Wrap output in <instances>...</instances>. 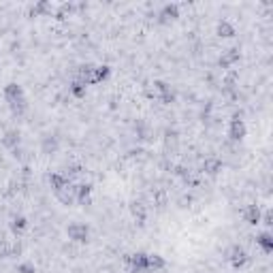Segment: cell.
Wrapping results in <instances>:
<instances>
[{
    "instance_id": "277c9868",
    "label": "cell",
    "mask_w": 273,
    "mask_h": 273,
    "mask_svg": "<svg viewBox=\"0 0 273 273\" xmlns=\"http://www.w3.org/2000/svg\"><path fill=\"white\" fill-rule=\"evenodd\" d=\"M245 136H248V126H245V122L241 120L239 115H235L233 120L229 122V139L233 143H239L243 141Z\"/></svg>"
},
{
    "instance_id": "44dd1931",
    "label": "cell",
    "mask_w": 273,
    "mask_h": 273,
    "mask_svg": "<svg viewBox=\"0 0 273 273\" xmlns=\"http://www.w3.org/2000/svg\"><path fill=\"white\" fill-rule=\"evenodd\" d=\"M94 66H96V64H81V66L77 69V77H75V79L84 81L86 86H92V75H94Z\"/></svg>"
},
{
    "instance_id": "4fadbf2b",
    "label": "cell",
    "mask_w": 273,
    "mask_h": 273,
    "mask_svg": "<svg viewBox=\"0 0 273 273\" xmlns=\"http://www.w3.org/2000/svg\"><path fill=\"white\" fill-rule=\"evenodd\" d=\"M216 34L220 36V39H233V36L237 34V28H235L229 20H220L216 24Z\"/></svg>"
},
{
    "instance_id": "52a82bcc",
    "label": "cell",
    "mask_w": 273,
    "mask_h": 273,
    "mask_svg": "<svg viewBox=\"0 0 273 273\" xmlns=\"http://www.w3.org/2000/svg\"><path fill=\"white\" fill-rule=\"evenodd\" d=\"M179 5L175 3H169L165 7H160V11H158V22L160 24H171V22H175L177 17H179Z\"/></svg>"
},
{
    "instance_id": "cb8c5ba5",
    "label": "cell",
    "mask_w": 273,
    "mask_h": 273,
    "mask_svg": "<svg viewBox=\"0 0 273 273\" xmlns=\"http://www.w3.org/2000/svg\"><path fill=\"white\" fill-rule=\"evenodd\" d=\"M15 273H36V267H34V262L24 260V262H20V265L15 267Z\"/></svg>"
},
{
    "instance_id": "d6986e66",
    "label": "cell",
    "mask_w": 273,
    "mask_h": 273,
    "mask_svg": "<svg viewBox=\"0 0 273 273\" xmlns=\"http://www.w3.org/2000/svg\"><path fill=\"white\" fill-rule=\"evenodd\" d=\"M111 77V66L109 64H96L94 66V75H92V86L94 84H103Z\"/></svg>"
},
{
    "instance_id": "2e32d148",
    "label": "cell",
    "mask_w": 273,
    "mask_h": 273,
    "mask_svg": "<svg viewBox=\"0 0 273 273\" xmlns=\"http://www.w3.org/2000/svg\"><path fill=\"white\" fill-rule=\"evenodd\" d=\"M165 267H167L165 256H160V254H148V273H158Z\"/></svg>"
},
{
    "instance_id": "484cf974",
    "label": "cell",
    "mask_w": 273,
    "mask_h": 273,
    "mask_svg": "<svg viewBox=\"0 0 273 273\" xmlns=\"http://www.w3.org/2000/svg\"><path fill=\"white\" fill-rule=\"evenodd\" d=\"M260 224H265V226H271L273 224V216H271V212H265L260 216Z\"/></svg>"
},
{
    "instance_id": "ffe728a7",
    "label": "cell",
    "mask_w": 273,
    "mask_h": 273,
    "mask_svg": "<svg viewBox=\"0 0 273 273\" xmlns=\"http://www.w3.org/2000/svg\"><path fill=\"white\" fill-rule=\"evenodd\" d=\"M222 160L220 158H216V156H212V158H205V162H203V171L207 173V175H218V173L222 171Z\"/></svg>"
},
{
    "instance_id": "603a6c76",
    "label": "cell",
    "mask_w": 273,
    "mask_h": 273,
    "mask_svg": "<svg viewBox=\"0 0 273 273\" xmlns=\"http://www.w3.org/2000/svg\"><path fill=\"white\" fill-rule=\"evenodd\" d=\"M69 90H71V94L75 96V98H84V96H86V92H88V86L84 84V81L75 79V81H73V84L69 86Z\"/></svg>"
},
{
    "instance_id": "8992f818",
    "label": "cell",
    "mask_w": 273,
    "mask_h": 273,
    "mask_svg": "<svg viewBox=\"0 0 273 273\" xmlns=\"http://www.w3.org/2000/svg\"><path fill=\"white\" fill-rule=\"evenodd\" d=\"M130 273H148V252H132L126 258Z\"/></svg>"
},
{
    "instance_id": "3957f363",
    "label": "cell",
    "mask_w": 273,
    "mask_h": 273,
    "mask_svg": "<svg viewBox=\"0 0 273 273\" xmlns=\"http://www.w3.org/2000/svg\"><path fill=\"white\" fill-rule=\"evenodd\" d=\"M226 260H229V265L233 269H243L245 265L250 262V256H248V252H245L241 245H231L229 252H226Z\"/></svg>"
},
{
    "instance_id": "5bb4252c",
    "label": "cell",
    "mask_w": 273,
    "mask_h": 273,
    "mask_svg": "<svg viewBox=\"0 0 273 273\" xmlns=\"http://www.w3.org/2000/svg\"><path fill=\"white\" fill-rule=\"evenodd\" d=\"M69 184H71V179H69L66 173H51V175H49V186L53 190V194L60 192L62 188H66Z\"/></svg>"
},
{
    "instance_id": "6da1fadb",
    "label": "cell",
    "mask_w": 273,
    "mask_h": 273,
    "mask_svg": "<svg viewBox=\"0 0 273 273\" xmlns=\"http://www.w3.org/2000/svg\"><path fill=\"white\" fill-rule=\"evenodd\" d=\"M3 98L9 105V109H11L13 115H24L26 111H28V98H26V92H24V88L20 84H15V81L5 86Z\"/></svg>"
},
{
    "instance_id": "7c38bea8",
    "label": "cell",
    "mask_w": 273,
    "mask_h": 273,
    "mask_svg": "<svg viewBox=\"0 0 273 273\" xmlns=\"http://www.w3.org/2000/svg\"><path fill=\"white\" fill-rule=\"evenodd\" d=\"M60 150V141H58V136L56 134H45L41 136V152L43 154H56Z\"/></svg>"
},
{
    "instance_id": "7a4b0ae2",
    "label": "cell",
    "mask_w": 273,
    "mask_h": 273,
    "mask_svg": "<svg viewBox=\"0 0 273 273\" xmlns=\"http://www.w3.org/2000/svg\"><path fill=\"white\" fill-rule=\"evenodd\" d=\"M90 226L84 222H73L66 226V237L75 243H88L90 241Z\"/></svg>"
},
{
    "instance_id": "8fae6325",
    "label": "cell",
    "mask_w": 273,
    "mask_h": 273,
    "mask_svg": "<svg viewBox=\"0 0 273 273\" xmlns=\"http://www.w3.org/2000/svg\"><path fill=\"white\" fill-rule=\"evenodd\" d=\"M9 229H11V233L15 235V237H22V235L28 231V218L22 216V214L13 216L11 222H9Z\"/></svg>"
},
{
    "instance_id": "ac0fdd59",
    "label": "cell",
    "mask_w": 273,
    "mask_h": 273,
    "mask_svg": "<svg viewBox=\"0 0 273 273\" xmlns=\"http://www.w3.org/2000/svg\"><path fill=\"white\" fill-rule=\"evenodd\" d=\"M56 198L62 205H75V186L69 184L66 188H62L60 192H56Z\"/></svg>"
},
{
    "instance_id": "d4e9b609",
    "label": "cell",
    "mask_w": 273,
    "mask_h": 273,
    "mask_svg": "<svg viewBox=\"0 0 273 273\" xmlns=\"http://www.w3.org/2000/svg\"><path fill=\"white\" fill-rule=\"evenodd\" d=\"M71 11H73V7H71V5H62L58 11H56V17H58V20H64V17H66Z\"/></svg>"
},
{
    "instance_id": "e0dca14e",
    "label": "cell",
    "mask_w": 273,
    "mask_h": 273,
    "mask_svg": "<svg viewBox=\"0 0 273 273\" xmlns=\"http://www.w3.org/2000/svg\"><path fill=\"white\" fill-rule=\"evenodd\" d=\"M256 245L265 252V254H271L273 252V235L269 231H262L256 235Z\"/></svg>"
},
{
    "instance_id": "7402d4cb",
    "label": "cell",
    "mask_w": 273,
    "mask_h": 273,
    "mask_svg": "<svg viewBox=\"0 0 273 273\" xmlns=\"http://www.w3.org/2000/svg\"><path fill=\"white\" fill-rule=\"evenodd\" d=\"M51 11H53V7H51V3H47V0H41V3H36V5L30 7V15H34V17L51 15Z\"/></svg>"
},
{
    "instance_id": "9c48e42d",
    "label": "cell",
    "mask_w": 273,
    "mask_h": 273,
    "mask_svg": "<svg viewBox=\"0 0 273 273\" xmlns=\"http://www.w3.org/2000/svg\"><path fill=\"white\" fill-rule=\"evenodd\" d=\"M0 143H3V148H5V150H13V152H17V148H20V143H22V132H20V130H15V128L7 130L3 136H0Z\"/></svg>"
},
{
    "instance_id": "9a60e30c",
    "label": "cell",
    "mask_w": 273,
    "mask_h": 273,
    "mask_svg": "<svg viewBox=\"0 0 273 273\" xmlns=\"http://www.w3.org/2000/svg\"><path fill=\"white\" fill-rule=\"evenodd\" d=\"M260 216H262V212H260L258 205H248L243 209V220L250 226H258L260 224Z\"/></svg>"
},
{
    "instance_id": "5b68a950",
    "label": "cell",
    "mask_w": 273,
    "mask_h": 273,
    "mask_svg": "<svg viewBox=\"0 0 273 273\" xmlns=\"http://www.w3.org/2000/svg\"><path fill=\"white\" fill-rule=\"evenodd\" d=\"M154 92H156V96H158V101L162 103V105H171V103H175V98H177V94H175V90H173L167 81H154Z\"/></svg>"
},
{
    "instance_id": "ba28073f",
    "label": "cell",
    "mask_w": 273,
    "mask_h": 273,
    "mask_svg": "<svg viewBox=\"0 0 273 273\" xmlns=\"http://www.w3.org/2000/svg\"><path fill=\"white\" fill-rule=\"evenodd\" d=\"M239 60H241V51H239V47H231V49L222 51V56L218 58V64H220L222 69H231V66L237 64Z\"/></svg>"
},
{
    "instance_id": "30bf717a",
    "label": "cell",
    "mask_w": 273,
    "mask_h": 273,
    "mask_svg": "<svg viewBox=\"0 0 273 273\" xmlns=\"http://www.w3.org/2000/svg\"><path fill=\"white\" fill-rule=\"evenodd\" d=\"M92 192H94V186L90 184H81V186H75V203L79 205H90L92 201Z\"/></svg>"
}]
</instances>
